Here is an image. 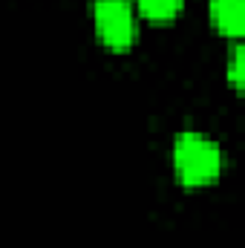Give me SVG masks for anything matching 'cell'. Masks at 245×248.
<instances>
[{"label":"cell","mask_w":245,"mask_h":248,"mask_svg":"<svg viewBox=\"0 0 245 248\" xmlns=\"http://www.w3.org/2000/svg\"><path fill=\"white\" fill-rule=\"evenodd\" d=\"M208 12H211V20L219 32L231 35V38H240L245 26V0H211L208 3Z\"/></svg>","instance_id":"cell-3"},{"label":"cell","mask_w":245,"mask_h":248,"mask_svg":"<svg viewBox=\"0 0 245 248\" xmlns=\"http://www.w3.org/2000/svg\"><path fill=\"white\" fill-rule=\"evenodd\" d=\"M222 147L196 130H182L173 139V168L184 185H208L222 170Z\"/></svg>","instance_id":"cell-1"},{"label":"cell","mask_w":245,"mask_h":248,"mask_svg":"<svg viewBox=\"0 0 245 248\" xmlns=\"http://www.w3.org/2000/svg\"><path fill=\"white\" fill-rule=\"evenodd\" d=\"M92 23H95L98 38L113 49L130 46L138 35V17H136L133 0H95Z\"/></svg>","instance_id":"cell-2"},{"label":"cell","mask_w":245,"mask_h":248,"mask_svg":"<svg viewBox=\"0 0 245 248\" xmlns=\"http://www.w3.org/2000/svg\"><path fill=\"white\" fill-rule=\"evenodd\" d=\"M240 61H243V46L231 49V61H228V81L234 87H240Z\"/></svg>","instance_id":"cell-5"},{"label":"cell","mask_w":245,"mask_h":248,"mask_svg":"<svg viewBox=\"0 0 245 248\" xmlns=\"http://www.w3.org/2000/svg\"><path fill=\"white\" fill-rule=\"evenodd\" d=\"M184 0H136L133 6L141 12V15H147V17H153V20H168V17H173L179 9H182Z\"/></svg>","instance_id":"cell-4"}]
</instances>
